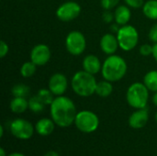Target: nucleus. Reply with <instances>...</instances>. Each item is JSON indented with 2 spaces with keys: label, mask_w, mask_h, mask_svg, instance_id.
Returning <instances> with one entry per match:
<instances>
[{
  "label": "nucleus",
  "mask_w": 157,
  "mask_h": 156,
  "mask_svg": "<svg viewBox=\"0 0 157 156\" xmlns=\"http://www.w3.org/2000/svg\"><path fill=\"white\" fill-rule=\"evenodd\" d=\"M37 71V65L33 62H26L20 67V74L25 78H29L35 74Z\"/></svg>",
  "instance_id": "nucleus-21"
},
{
  "label": "nucleus",
  "mask_w": 157,
  "mask_h": 156,
  "mask_svg": "<svg viewBox=\"0 0 157 156\" xmlns=\"http://www.w3.org/2000/svg\"><path fill=\"white\" fill-rule=\"evenodd\" d=\"M37 96L45 106H51V104L54 100V97H53L54 95L52 93V91L49 88L48 89H46V88L40 89L37 93Z\"/></svg>",
  "instance_id": "nucleus-23"
},
{
  "label": "nucleus",
  "mask_w": 157,
  "mask_h": 156,
  "mask_svg": "<svg viewBox=\"0 0 157 156\" xmlns=\"http://www.w3.org/2000/svg\"><path fill=\"white\" fill-rule=\"evenodd\" d=\"M149 39L154 43L157 42V23L155 24L149 31Z\"/></svg>",
  "instance_id": "nucleus-29"
},
{
  "label": "nucleus",
  "mask_w": 157,
  "mask_h": 156,
  "mask_svg": "<svg viewBox=\"0 0 157 156\" xmlns=\"http://www.w3.org/2000/svg\"><path fill=\"white\" fill-rule=\"evenodd\" d=\"M132 11L128 6H119L116 7L114 12V20L118 25L124 26L127 25L131 20Z\"/></svg>",
  "instance_id": "nucleus-16"
},
{
  "label": "nucleus",
  "mask_w": 157,
  "mask_h": 156,
  "mask_svg": "<svg viewBox=\"0 0 157 156\" xmlns=\"http://www.w3.org/2000/svg\"><path fill=\"white\" fill-rule=\"evenodd\" d=\"M55 122L52 120V119L48 118H42L39 120L35 125V131L40 136L46 137L51 135L55 128Z\"/></svg>",
  "instance_id": "nucleus-15"
},
{
  "label": "nucleus",
  "mask_w": 157,
  "mask_h": 156,
  "mask_svg": "<svg viewBox=\"0 0 157 156\" xmlns=\"http://www.w3.org/2000/svg\"><path fill=\"white\" fill-rule=\"evenodd\" d=\"M140 53L143 56H149L153 54V46L150 44H143L140 47Z\"/></svg>",
  "instance_id": "nucleus-27"
},
{
  "label": "nucleus",
  "mask_w": 157,
  "mask_h": 156,
  "mask_svg": "<svg viewBox=\"0 0 157 156\" xmlns=\"http://www.w3.org/2000/svg\"><path fill=\"white\" fill-rule=\"evenodd\" d=\"M124 2L126 3V5L133 9H137L140 8L142 6H144V0H124Z\"/></svg>",
  "instance_id": "nucleus-26"
},
{
  "label": "nucleus",
  "mask_w": 157,
  "mask_h": 156,
  "mask_svg": "<svg viewBox=\"0 0 157 156\" xmlns=\"http://www.w3.org/2000/svg\"><path fill=\"white\" fill-rule=\"evenodd\" d=\"M52 52L46 44H37L30 51V61L37 66L45 65L51 59Z\"/></svg>",
  "instance_id": "nucleus-10"
},
{
  "label": "nucleus",
  "mask_w": 157,
  "mask_h": 156,
  "mask_svg": "<svg viewBox=\"0 0 157 156\" xmlns=\"http://www.w3.org/2000/svg\"><path fill=\"white\" fill-rule=\"evenodd\" d=\"M98 82L94 74H91L85 70L76 72L71 81L73 91L79 97H87L96 93Z\"/></svg>",
  "instance_id": "nucleus-3"
},
{
  "label": "nucleus",
  "mask_w": 157,
  "mask_h": 156,
  "mask_svg": "<svg viewBox=\"0 0 157 156\" xmlns=\"http://www.w3.org/2000/svg\"><path fill=\"white\" fill-rule=\"evenodd\" d=\"M149 120L148 110L144 108L136 109L129 118V126L134 130H140L146 126Z\"/></svg>",
  "instance_id": "nucleus-12"
},
{
  "label": "nucleus",
  "mask_w": 157,
  "mask_h": 156,
  "mask_svg": "<svg viewBox=\"0 0 157 156\" xmlns=\"http://www.w3.org/2000/svg\"><path fill=\"white\" fill-rule=\"evenodd\" d=\"M120 0H100V5L105 10H111L117 7Z\"/></svg>",
  "instance_id": "nucleus-25"
},
{
  "label": "nucleus",
  "mask_w": 157,
  "mask_h": 156,
  "mask_svg": "<svg viewBox=\"0 0 157 156\" xmlns=\"http://www.w3.org/2000/svg\"><path fill=\"white\" fill-rule=\"evenodd\" d=\"M117 39L120 48L122 51H130L138 45L139 33L133 26L127 24L119 29L117 31Z\"/></svg>",
  "instance_id": "nucleus-5"
},
{
  "label": "nucleus",
  "mask_w": 157,
  "mask_h": 156,
  "mask_svg": "<svg viewBox=\"0 0 157 156\" xmlns=\"http://www.w3.org/2000/svg\"><path fill=\"white\" fill-rule=\"evenodd\" d=\"M113 91V86L111 82L108 80H103L100 82H98L97 87H96V94L100 97H108L111 95Z\"/></svg>",
  "instance_id": "nucleus-18"
},
{
  "label": "nucleus",
  "mask_w": 157,
  "mask_h": 156,
  "mask_svg": "<svg viewBox=\"0 0 157 156\" xmlns=\"http://www.w3.org/2000/svg\"><path fill=\"white\" fill-rule=\"evenodd\" d=\"M144 84L149 91H157V70H152L145 74L144 77Z\"/></svg>",
  "instance_id": "nucleus-20"
},
{
  "label": "nucleus",
  "mask_w": 157,
  "mask_h": 156,
  "mask_svg": "<svg viewBox=\"0 0 157 156\" xmlns=\"http://www.w3.org/2000/svg\"><path fill=\"white\" fill-rule=\"evenodd\" d=\"M4 136V128H3V126L1 125L0 126V138H2Z\"/></svg>",
  "instance_id": "nucleus-36"
},
{
  "label": "nucleus",
  "mask_w": 157,
  "mask_h": 156,
  "mask_svg": "<svg viewBox=\"0 0 157 156\" xmlns=\"http://www.w3.org/2000/svg\"><path fill=\"white\" fill-rule=\"evenodd\" d=\"M65 48L74 56L81 55L86 48V40L84 34L78 30L69 32L65 39Z\"/></svg>",
  "instance_id": "nucleus-7"
},
{
  "label": "nucleus",
  "mask_w": 157,
  "mask_h": 156,
  "mask_svg": "<svg viewBox=\"0 0 157 156\" xmlns=\"http://www.w3.org/2000/svg\"><path fill=\"white\" fill-rule=\"evenodd\" d=\"M45 105L40 101V99L38 97V96H32L29 99V108L33 113H40L44 109Z\"/></svg>",
  "instance_id": "nucleus-24"
},
{
  "label": "nucleus",
  "mask_w": 157,
  "mask_h": 156,
  "mask_svg": "<svg viewBox=\"0 0 157 156\" xmlns=\"http://www.w3.org/2000/svg\"><path fill=\"white\" fill-rule=\"evenodd\" d=\"M155 58V60L157 62V42L153 45V54H152Z\"/></svg>",
  "instance_id": "nucleus-31"
},
{
  "label": "nucleus",
  "mask_w": 157,
  "mask_h": 156,
  "mask_svg": "<svg viewBox=\"0 0 157 156\" xmlns=\"http://www.w3.org/2000/svg\"><path fill=\"white\" fill-rule=\"evenodd\" d=\"M126 99L132 108L135 109L144 108L149 99V89L144 83H133L127 90Z\"/></svg>",
  "instance_id": "nucleus-4"
},
{
  "label": "nucleus",
  "mask_w": 157,
  "mask_h": 156,
  "mask_svg": "<svg viewBox=\"0 0 157 156\" xmlns=\"http://www.w3.org/2000/svg\"><path fill=\"white\" fill-rule=\"evenodd\" d=\"M67 86H68V80L66 76L62 73H56L52 74L48 84V88L56 97L63 96V94L67 90Z\"/></svg>",
  "instance_id": "nucleus-11"
},
{
  "label": "nucleus",
  "mask_w": 157,
  "mask_h": 156,
  "mask_svg": "<svg viewBox=\"0 0 157 156\" xmlns=\"http://www.w3.org/2000/svg\"><path fill=\"white\" fill-rule=\"evenodd\" d=\"M0 156H7L4 148H0Z\"/></svg>",
  "instance_id": "nucleus-35"
},
{
  "label": "nucleus",
  "mask_w": 157,
  "mask_h": 156,
  "mask_svg": "<svg viewBox=\"0 0 157 156\" xmlns=\"http://www.w3.org/2000/svg\"><path fill=\"white\" fill-rule=\"evenodd\" d=\"M99 45L101 51L108 55L115 54L118 48L120 47L117 36H114L110 33H107L102 36L99 41Z\"/></svg>",
  "instance_id": "nucleus-13"
},
{
  "label": "nucleus",
  "mask_w": 157,
  "mask_h": 156,
  "mask_svg": "<svg viewBox=\"0 0 157 156\" xmlns=\"http://www.w3.org/2000/svg\"><path fill=\"white\" fill-rule=\"evenodd\" d=\"M155 121H156L157 123V112L155 113Z\"/></svg>",
  "instance_id": "nucleus-37"
},
{
  "label": "nucleus",
  "mask_w": 157,
  "mask_h": 156,
  "mask_svg": "<svg viewBox=\"0 0 157 156\" xmlns=\"http://www.w3.org/2000/svg\"><path fill=\"white\" fill-rule=\"evenodd\" d=\"M43 156H59V154L55 151H49Z\"/></svg>",
  "instance_id": "nucleus-32"
},
{
  "label": "nucleus",
  "mask_w": 157,
  "mask_h": 156,
  "mask_svg": "<svg viewBox=\"0 0 157 156\" xmlns=\"http://www.w3.org/2000/svg\"><path fill=\"white\" fill-rule=\"evenodd\" d=\"M75 125L78 131L84 133H92L99 126V119L96 113L90 110H82L77 112Z\"/></svg>",
  "instance_id": "nucleus-6"
},
{
  "label": "nucleus",
  "mask_w": 157,
  "mask_h": 156,
  "mask_svg": "<svg viewBox=\"0 0 157 156\" xmlns=\"http://www.w3.org/2000/svg\"><path fill=\"white\" fill-rule=\"evenodd\" d=\"M50 113L52 120L61 128H67L75 123L77 114L74 101L64 96L54 98L50 106Z\"/></svg>",
  "instance_id": "nucleus-1"
},
{
  "label": "nucleus",
  "mask_w": 157,
  "mask_h": 156,
  "mask_svg": "<svg viewBox=\"0 0 157 156\" xmlns=\"http://www.w3.org/2000/svg\"><path fill=\"white\" fill-rule=\"evenodd\" d=\"M8 51H9V47L7 43L4 40H1L0 41V57L4 58L8 53Z\"/></svg>",
  "instance_id": "nucleus-28"
},
{
  "label": "nucleus",
  "mask_w": 157,
  "mask_h": 156,
  "mask_svg": "<svg viewBox=\"0 0 157 156\" xmlns=\"http://www.w3.org/2000/svg\"><path fill=\"white\" fill-rule=\"evenodd\" d=\"M144 15L152 20H157V0H148L143 6Z\"/></svg>",
  "instance_id": "nucleus-19"
},
{
  "label": "nucleus",
  "mask_w": 157,
  "mask_h": 156,
  "mask_svg": "<svg viewBox=\"0 0 157 156\" xmlns=\"http://www.w3.org/2000/svg\"><path fill=\"white\" fill-rule=\"evenodd\" d=\"M34 131L35 128L33 125L24 119H16L10 124V131L12 135L18 140H29L33 136Z\"/></svg>",
  "instance_id": "nucleus-8"
},
{
  "label": "nucleus",
  "mask_w": 157,
  "mask_h": 156,
  "mask_svg": "<svg viewBox=\"0 0 157 156\" xmlns=\"http://www.w3.org/2000/svg\"><path fill=\"white\" fill-rule=\"evenodd\" d=\"M102 18L106 23H110L114 18V13H112L110 10H105V12L102 14Z\"/></svg>",
  "instance_id": "nucleus-30"
},
{
  "label": "nucleus",
  "mask_w": 157,
  "mask_h": 156,
  "mask_svg": "<svg viewBox=\"0 0 157 156\" xmlns=\"http://www.w3.org/2000/svg\"><path fill=\"white\" fill-rule=\"evenodd\" d=\"M10 110L16 114L24 113L29 108V100L26 97H14L10 101Z\"/></svg>",
  "instance_id": "nucleus-17"
},
{
  "label": "nucleus",
  "mask_w": 157,
  "mask_h": 156,
  "mask_svg": "<svg viewBox=\"0 0 157 156\" xmlns=\"http://www.w3.org/2000/svg\"><path fill=\"white\" fill-rule=\"evenodd\" d=\"M152 101H153V103L157 107V91L155 92V94L153 96V98H152Z\"/></svg>",
  "instance_id": "nucleus-33"
},
{
  "label": "nucleus",
  "mask_w": 157,
  "mask_h": 156,
  "mask_svg": "<svg viewBox=\"0 0 157 156\" xmlns=\"http://www.w3.org/2000/svg\"><path fill=\"white\" fill-rule=\"evenodd\" d=\"M81 6L74 1L62 4L56 10V17L63 22H69L75 19L81 13Z\"/></svg>",
  "instance_id": "nucleus-9"
},
{
  "label": "nucleus",
  "mask_w": 157,
  "mask_h": 156,
  "mask_svg": "<svg viewBox=\"0 0 157 156\" xmlns=\"http://www.w3.org/2000/svg\"><path fill=\"white\" fill-rule=\"evenodd\" d=\"M29 92L30 88L25 84H17L11 89L13 97H27L29 95Z\"/></svg>",
  "instance_id": "nucleus-22"
},
{
  "label": "nucleus",
  "mask_w": 157,
  "mask_h": 156,
  "mask_svg": "<svg viewBox=\"0 0 157 156\" xmlns=\"http://www.w3.org/2000/svg\"><path fill=\"white\" fill-rule=\"evenodd\" d=\"M83 69L86 72L95 75L101 71L102 64L98 56L94 54H89L86 56L83 60Z\"/></svg>",
  "instance_id": "nucleus-14"
},
{
  "label": "nucleus",
  "mask_w": 157,
  "mask_h": 156,
  "mask_svg": "<svg viewBox=\"0 0 157 156\" xmlns=\"http://www.w3.org/2000/svg\"><path fill=\"white\" fill-rule=\"evenodd\" d=\"M127 63L125 60L116 54L109 55L103 63L101 74L105 80L109 82H118L121 80L127 73Z\"/></svg>",
  "instance_id": "nucleus-2"
},
{
  "label": "nucleus",
  "mask_w": 157,
  "mask_h": 156,
  "mask_svg": "<svg viewBox=\"0 0 157 156\" xmlns=\"http://www.w3.org/2000/svg\"><path fill=\"white\" fill-rule=\"evenodd\" d=\"M7 156H25L23 154H21V153H12V154H8Z\"/></svg>",
  "instance_id": "nucleus-34"
}]
</instances>
